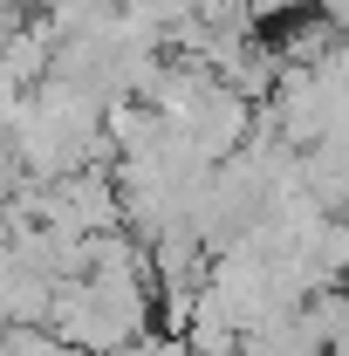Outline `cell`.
Listing matches in <instances>:
<instances>
[{"label": "cell", "mask_w": 349, "mask_h": 356, "mask_svg": "<svg viewBox=\"0 0 349 356\" xmlns=\"http://www.w3.org/2000/svg\"><path fill=\"white\" fill-rule=\"evenodd\" d=\"M254 124H261V117H254V103H247V96H233L226 83H206V89H199V103L178 117V131L192 137V151H199L206 165H226V158L254 137Z\"/></svg>", "instance_id": "6da1fadb"}, {"label": "cell", "mask_w": 349, "mask_h": 356, "mask_svg": "<svg viewBox=\"0 0 349 356\" xmlns=\"http://www.w3.org/2000/svg\"><path fill=\"white\" fill-rule=\"evenodd\" d=\"M302 192L329 220H349V144L343 137H322L315 151H302Z\"/></svg>", "instance_id": "7a4b0ae2"}, {"label": "cell", "mask_w": 349, "mask_h": 356, "mask_svg": "<svg viewBox=\"0 0 349 356\" xmlns=\"http://www.w3.org/2000/svg\"><path fill=\"white\" fill-rule=\"evenodd\" d=\"M247 14H254V28L261 21H295V14H308V0H247Z\"/></svg>", "instance_id": "3957f363"}, {"label": "cell", "mask_w": 349, "mask_h": 356, "mask_svg": "<svg viewBox=\"0 0 349 356\" xmlns=\"http://www.w3.org/2000/svg\"><path fill=\"white\" fill-rule=\"evenodd\" d=\"M21 28H28V7H7V0H0V48L14 42Z\"/></svg>", "instance_id": "277c9868"}]
</instances>
